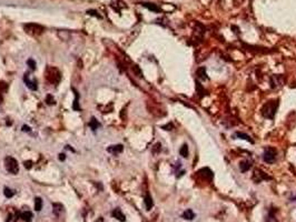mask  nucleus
Returning a JSON list of instances; mask_svg holds the SVG:
<instances>
[{"instance_id": "4468645a", "label": "nucleus", "mask_w": 296, "mask_h": 222, "mask_svg": "<svg viewBox=\"0 0 296 222\" xmlns=\"http://www.w3.org/2000/svg\"><path fill=\"white\" fill-rule=\"evenodd\" d=\"M41 208H42V200L41 198L37 197V198H35V210H36V211H40Z\"/></svg>"}, {"instance_id": "bb28decb", "label": "nucleus", "mask_w": 296, "mask_h": 222, "mask_svg": "<svg viewBox=\"0 0 296 222\" xmlns=\"http://www.w3.org/2000/svg\"><path fill=\"white\" fill-rule=\"evenodd\" d=\"M2 95H1V92H0V104H2Z\"/></svg>"}, {"instance_id": "6ab92c4d", "label": "nucleus", "mask_w": 296, "mask_h": 222, "mask_svg": "<svg viewBox=\"0 0 296 222\" xmlns=\"http://www.w3.org/2000/svg\"><path fill=\"white\" fill-rule=\"evenodd\" d=\"M236 137H238L239 139H244V140H246V141H248V142H253V140L251 139V138L247 136V134H245V133H241V132H236Z\"/></svg>"}, {"instance_id": "5701e85b", "label": "nucleus", "mask_w": 296, "mask_h": 222, "mask_svg": "<svg viewBox=\"0 0 296 222\" xmlns=\"http://www.w3.org/2000/svg\"><path fill=\"white\" fill-rule=\"evenodd\" d=\"M46 102L48 104H55V100H54V98H52V96H47V98H46Z\"/></svg>"}, {"instance_id": "2eb2a0df", "label": "nucleus", "mask_w": 296, "mask_h": 222, "mask_svg": "<svg viewBox=\"0 0 296 222\" xmlns=\"http://www.w3.org/2000/svg\"><path fill=\"white\" fill-rule=\"evenodd\" d=\"M143 6H144V7H146V8H148L149 10L155 11V12H159V11H160V8L157 7V6L154 5V3H143Z\"/></svg>"}, {"instance_id": "1a4fd4ad", "label": "nucleus", "mask_w": 296, "mask_h": 222, "mask_svg": "<svg viewBox=\"0 0 296 222\" xmlns=\"http://www.w3.org/2000/svg\"><path fill=\"white\" fill-rule=\"evenodd\" d=\"M282 78V76H273L272 77V79H270V87L272 88H277V87H279L280 86V81H279V79Z\"/></svg>"}, {"instance_id": "aec40b11", "label": "nucleus", "mask_w": 296, "mask_h": 222, "mask_svg": "<svg viewBox=\"0 0 296 222\" xmlns=\"http://www.w3.org/2000/svg\"><path fill=\"white\" fill-rule=\"evenodd\" d=\"M3 193H5L6 198H12L13 194H15V192L11 190V189L9 188H5V190H3Z\"/></svg>"}, {"instance_id": "423d86ee", "label": "nucleus", "mask_w": 296, "mask_h": 222, "mask_svg": "<svg viewBox=\"0 0 296 222\" xmlns=\"http://www.w3.org/2000/svg\"><path fill=\"white\" fill-rule=\"evenodd\" d=\"M112 215L115 218V219L119 220L120 222H125V220H126V217H125V215L122 213V210H120L119 208H116V209L112 212Z\"/></svg>"}, {"instance_id": "f8f14e48", "label": "nucleus", "mask_w": 296, "mask_h": 222, "mask_svg": "<svg viewBox=\"0 0 296 222\" xmlns=\"http://www.w3.org/2000/svg\"><path fill=\"white\" fill-rule=\"evenodd\" d=\"M145 206L146 208H147V210H150L154 206L153 199H151V197L149 196V194H147V196L145 197Z\"/></svg>"}, {"instance_id": "6e6552de", "label": "nucleus", "mask_w": 296, "mask_h": 222, "mask_svg": "<svg viewBox=\"0 0 296 222\" xmlns=\"http://www.w3.org/2000/svg\"><path fill=\"white\" fill-rule=\"evenodd\" d=\"M23 80H25V82H26L27 87H28L29 89H31V90H36V89H37L36 80L30 81V80H29V76L28 75H25V77H23Z\"/></svg>"}, {"instance_id": "f257e3e1", "label": "nucleus", "mask_w": 296, "mask_h": 222, "mask_svg": "<svg viewBox=\"0 0 296 222\" xmlns=\"http://www.w3.org/2000/svg\"><path fill=\"white\" fill-rule=\"evenodd\" d=\"M277 107H278V101H270V102H267V104L263 107L262 114L265 118L273 119L276 113Z\"/></svg>"}, {"instance_id": "dca6fc26", "label": "nucleus", "mask_w": 296, "mask_h": 222, "mask_svg": "<svg viewBox=\"0 0 296 222\" xmlns=\"http://www.w3.org/2000/svg\"><path fill=\"white\" fill-rule=\"evenodd\" d=\"M197 77L202 80H206L207 77H206V69L205 68H200V69L197 70Z\"/></svg>"}, {"instance_id": "20e7f679", "label": "nucleus", "mask_w": 296, "mask_h": 222, "mask_svg": "<svg viewBox=\"0 0 296 222\" xmlns=\"http://www.w3.org/2000/svg\"><path fill=\"white\" fill-rule=\"evenodd\" d=\"M23 28H25V31L27 34L31 35V36H39L45 31L44 27L40 26V25H37V23H27L23 26Z\"/></svg>"}, {"instance_id": "39448f33", "label": "nucleus", "mask_w": 296, "mask_h": 222, "mask_svg": "<svg viewBox=\"0 0 296 222\" xmlns=\"http://www.w3.org/2000/svg\"><path fill=\"white\" fill-rule=\"evenodd\" d=\"M263 159L265 162L267 163H273L276 160V150L273 148H268L265 150L264 155H263Z\"/></svg>"}, {"instance_id": "b1692460", "label": "nucleus", "mask_w": 296, "mask_h": 222, "mask_svg": "<svg viewBox=\"0 0 296 222\" xmlns=\"http://www.w3.org/2000/svg\"><path fill=\"white\" fill-rule=\"evenodd\" d=\"M23 165H25V168H27V169H31L32 168V161H25L23 162Z\"/></svg>"}, {"instance_id": "a211bd4d", "label": "nucleus", "mask_w": 296, "mask_h": 222, "mask_svg": "<svg viewBox=\"0 0 296 222\" xmlns=\"http://www.w3.org/2000/svg\"><path fill=\"white\" fill-rule=\"evenodd\" d=\"M179 153H180V155L184 158H187L188 157V147H187V145H184L182 148H180V150H179Z\"/></svg>"}, {"instance_id": "f03ea898", "label": "nucleus", "mask_w": 296, "mask_h": 222, "mask_svg": "<svg viewBox=\"0 0 296 222\" xmlns=\"http://www.w3.org/2000/svg\"><path fill=\"white\" fill-rule=\"evenodd\" d=\"M46 79L49 81L50 83L57 85V83H59L60 79H61V73H60V71L57 68L48 67L46 70Z\"/></svg>"}, {"instance_id": "ddd939ff", "label": "nucleus", "mask_w": 296, "mask_h": 222, "mask_svg": "<svg viewBox=\"0 0 296 222\" xmlns=\"http://www.w3.org/2000/svg\"><path fill=\"white\" fill-rule=\"evenodd\" d=\"M183 218L185 220H193L195 218V213L193 212V210H186V211L183 213Z\"/></svg>"}, {"instance_id": "9d476101", "label": "nucleus", "mask_w": 296, "mask_h": 222, "mask_svg": "<svg viewBox=\"0 0 296 222\" xmlns=\"http://www.w3.org/2000/svg\"><path fill=\"white\" fill-rule=\"evenodd\" d=\"M20 218L26 222H30L32 220V213L30 211H25L20 215Z\"/></svg>"}, {"instance_id": "f3484780", "label": "nucleus", "mask_w": 296, "mask_h": 222, "mask_svg": "<svg viewBox=\"0 0 296 222\" xmlns=\"http://www.w3.org/2000/svg\"><path fill=\"white\" fill-rule=\"evenodd\" d=\"M241 172H246V171L249 170V168H251V163L249 162H246V161H243V162H241Z\"/></svg>"}, {"instance_id": "412c9836", "label": "nucleus", "mask_w": 296, "mask_h": 222, "mask_svg": "<svg viewBox=\"0 0 296 222\" xmlns=\"http://www.w3.org/2000/svg\"><path fill=\"white\" fill-rule=\"evenodd\" d=\"M99 124H98V122H97V120L95 118H91V121L89 122V127H90L91 129L93 130H96L97 129V127H98Z\"/></svg>"}, {"instance_id": "a878e982", "label": "nucleus", "mask_w": 296, "mask_h": 222, "mask_svg": "<svg viewBox=\"0 0 296 222\" xmlns=\"http://www.w3.org/2000/svg\"><path fill=\"white\" fill-rule=\"evenodd\" d=\"M59 160H62V161L65 160V155H64V153H62V155H59Z\"/></svg>"}, {"instance_id": "0eeeda50", "label": "nucleus", "mask_w": 296, "mask_h": 222, "mask_svg": "<svg viewBox=\"0 0 296 222\" xmlns=\"http://www.w3.org/2000/svg\"><path fill=\"white\" fill-rule=\"evenodd\" d=\"M124 150V147L122 145H116V146H110V147L107 149V151L112 155H117V153H120Z\"/></svg>"}, {"instance_id": "393cba45", "label": "nucleus", "mask_w": 296, "mask_h": 222, "mask_svg": "<svg viewBox=\"0 0 296 222\" xmlns=\"http://www.w3.org/2000/svg\"><path fill=\"white\" fill-rule=\"evenodd\" d=\"M22 131H30V128L28 126H23L22 127Z\"/></svg>"}, {"instance_id": "4be33fe9", "label": "nucleus", "mask_w": 296, "mask_h": 222, "mask_svg": "<svg viewBox=\"0 0 296 222\" xmlns=\"http://www.w3.org/2000/svg\"><path fill=\"white\" fill-rule=\"evenodd\" d=\"M27 63H28V66L30 67L31 70H35V69H36V62H35V60L29 59L28 61H27Z\"/></svg>"}, {"instance_id": "7ed1b4c3", "label": "nucleus", "mask_w": 296, "mask_h": 222, "mask_svg": "<svg viewBox=\"0 0 296 222\" xmlns=\"http://www.w3.org/2000/svg\"><path fill=\"white\" fill-rule=\"evenodd\" d=\"M5 168L11 174H17L19 172L18 161L12 157H7L5 159Z\"/></svg>"}, {"instance_id": "9b49d317", "label": "nucleus", "mask_w": 296, "mask_h": 222, "mask_svg": "<svg viewBox=\"0 0 296 222\" xmlns=\"http://www.w3.org/2000/svg\"><path fill=\"white\" fill-rule=\"evenodd\" d=\"M254 176H258V182H260V181H263V180H267V179H270V177H267L266 174H265L263 171H260V170H255V172H254ZM257 182V183H258Z\"/></svg>"}]
</instances>
